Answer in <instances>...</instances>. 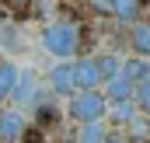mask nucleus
I'll list each match as a JSON object with an SVG mask.
<instances>
[{"label": "nucleus", "mask_w": 150, "mask_h": 143, "mask_svg": "<svg viewBox=\"0 0 150 143\" xmlns=\"http://www.w3.org/2000/svg\"><path fill=\"white\" fill-rule=\"evenodd\" d=\"M133 98H136V105H140V108L150 115V77H143V80L133 87Z\"/></svg>", "instance_id": "ddd939ff"}, {"label": "nucleus", "mask_w": 150, "mask_h": 143, "mask_svg": "<svg viewBox=\"0 0 150 143\" xmlns=\"http://www.w3.org/2000/svg\"><path fill=\"white\" fill-rule=\"evenodd\" d=\"M94 63H98V73H101L105 80H112L115 73H119V59H115V56H98Z\"/></svg>", "instance_id": "4468645a"}, {"label": "nucleus", "mask_w": 150, "mask_h": 143, "mask_svg": "<svg viewBox=\"0 0 150 143\" xmlns=\"http://www.w3.org/2000/svg\"><path fill=\"white\" fill-rule=\"evenodd\" d=\"M105 143H119V140H105Z\"/></svg>", "instance_id": "a211bd4d"}, {"label": "nucleus", "mask_w": 150, "mask_h": 143, "mask_svg": "<svg viewBox=\"0 0 150 143\" xmlns=\"http://www.w3.org/2000/svg\"><path fill=\"white\" fill-rule=\"evenodd\" d=\"M105 108H108V98L101 94V91H74V98H70V119H77L80 126H87V122H101L105 119Z\"/></svg>", "instance_id": "f03ea898"}, {"label": "nucleus", "mask_w": 150, "mask_h": 143, "mask_svg": "<svg viewBox=\"0 0 150 143\" xmlns=\"http://www.w3.org/2000/svg\"><path fill=\"white\" fill-rule=\"evenodd\" d=\"M115 119L119 122H133V101H115Z\"/></svg>", "instance_id": "2eb2a0df"}, {"label": "nucleus", "mask_w": 150, "mask_h": 143, "mask_svg": "<svg viewBox=\"0 0 150 143\" xmlns=\"http://www.w3.org/2000/svg\"><path fill=\"white\" fill-rule=\"evenodd\" d=\"M14 84H18V70H14V63H0V101L14 91Z\"/></svg>", "instance_id": "9b49d317"}, {"label": "nucleus", "mask_w": 150, "mask_h": 143, "mask_svg": "<svg viewBox=\"0 0 150 143\" xmlns=\"http://www.w3.org/2000/svg\"><path fill=\"white\" fill-rule=\"evenodd\" d=\"M49 84H52V91H59V94L74 91V77H70V63H56V67H52V73H49Z\"/></svg>", "instance_id": "6e6552de"}, {"label": "nucleus", "mask_w": 150, "mask_h": 143, "mask_svg": "<svg viewBox=\"0 0 150 143\" xmlns=\"http://www.w3.org/2000/svg\"><path fill=\"white\" fill-rule=\"evenodd\" d=\"M133 87H136V84L119 70L112 80H108V98H112V101H129V98H133Z\"/></svg>", "instance_id": "0eeeda50"}, {"label": "nucleus", "mask_w": 150, "mask_h": 143, "mask_svg": "<svg viewBox=\"0 0 150 143\" xmlns=\"http://www.w3.org/2000/svg\"><path fill=\"white\" fill-rule=\"evenodd\" d=\"M129 42H133L136 56H150V25H136L133 35H129Z\"/></svg>", "instance_id": "9d476101"}, {"label": "nucleus", "mask_w": 150, "mask_h": 143, "mask_svg": "<svg viewBox=\"0 0 150 143\" xmlns=\"http://www.w3.org/2000/svg\"><path fill=\"white\" fill-rule=\"evenodd\" d=\"M101 11H108L115 14L119 21H136L140 18V7H143V0H94Z\"/></svg>", "instance_id": "20e7f679"}, {"label": "nucleus", "mask_w": 150, "mask_h": 143, "mask_svg": "<svg viewBox=\"0 0 150 143\" xmlns=\"http://www.w3.org/2000/svg\"><path fill=\"white\" fill-rule=\"evenodd\" d=\"M119 70L126 73V77H129L133 84H140L143 77H150V63H147V59H143V56H136V59H129V63H122Z\"/></svg>", "instance_id": "1a4fd4ad"}, {"label": "nucleus", "mask_w": 150, "mask_h": 143, "mask_svg": "<svg viewBox=\"0 0 150 143\" xmlns=\"http://www.w3.org/2000/svg\"><path fill=\"white\" fill-rule=\"evenodd\" d=\"M77 143H105V133H101V126H98V122H87V126H80V133H77Z\"/></svg>", "instance_id": "f8f14e48"}, {"label": "nucleus", "mask_w": 150, "mask_h": 143, "mask_svg": "<svg viewBox=\"0 0 150 143\" xmlns=\"http://www.w3.org/2000/svg\"><path fill=\"white\" fill-rule=\"evenodd\" d=\"M11 98L18 101V105H38V84H35V77H21L18 73V84H14V91H11Z\"/></svg>", "instance_id": "423d86ee"}, {"label": "nucleus", "mask_w": 150, "mask_h": 143, "mask_svg": "<svg viewBox=\"0 0 150 143\" xmlns=\"http://www.w3.org/2000/svg\"><path fill=\"white\" fill-rule=\"evenodd\" d=\"M25 133V119L18 112H0V143H14Z\"/></svg>", "instance_id": "39448f33"}, {"label": "nucleus", "mask_w": 150, "mask_h": 143, "mask_svg": "<svg viewBox=\"0 0 150 143\" xmlns=\"http://www.w3.org/2000/svg\"><path fill=\"white\" fill-rule=\"evenodd\" d=\"M21 143H45V140H42L38 129H25V133H21Z\"/></svg>", "instance_id": "f3484780"}, {"label": "nucleus", "mask_w": 150, "mask_h": 143, "mask_svg": "<svg viewBox=\"0 0 150 143\" xmlns=\"http://www.w3.org/2000/svg\"><path fill=\"white\" fill-rule=\"evenodd\" d=\"M70 77H74V91H91L101 80L94 59H77V63H70Z\"/></svg>", "instance_id": "7ed1b4c3"}, {"label": "nucleus", "mask_w": 150, "mask_h": 143, "mask_svg": "<svg viewBox=\"0 0 150 143\" xmlns=\"http://www.w3.org/2000/svg\"><path fill=\"white\" fill-rule=\"evenodd\" d=\"M42 45L52 56L67 59V56H74L77 45H80V32H77V25H70V21H56V25H49L42 32Z\"/></svg>", "instance_id": "f257e3e1"}, {"label": "nucleus", "mask_w": 150, "mask_h": 143, "mask_svg": "<svg viewBox=\"0 0 150 143\" xmlns=\"http://www.w3.org/2000/svg\"><path fill=\"white\" fill-rule=\"evenodd\" d=\"M4 4H7V7H11L14 14H25V11L32 7V0H4Z\"/></svg>", "instance_id": "dca6fc26"}]
</instances>
